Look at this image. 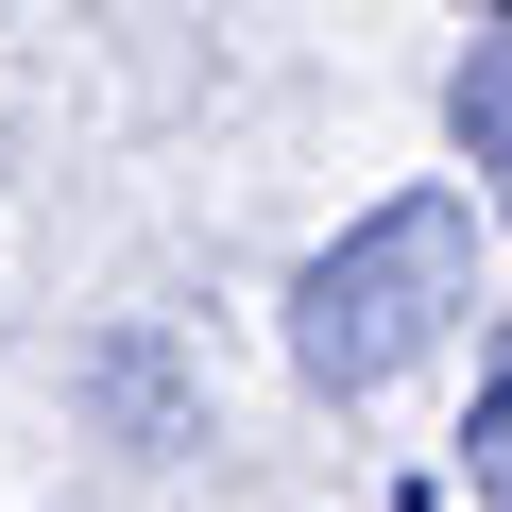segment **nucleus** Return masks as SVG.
Segmentation results:
<instances>
[{"instance_id":"1","label":"nucleus","mask_w":512,"mask_h":512,"mask_svg":"<svg viewBox=\"0 0 512 512\" xmlns=\"http://www.w3.org/2000/svg\"><path fill=\"white\" fill-rule=\"evenodd\" d=\"M478 308V205L461 188H393L376 222H342L291 291V376L308 393H393L444 325Z\"/></svg>"},{"instance_id":"2","label":"nucleus","mask_w":512,"mask_h":512,"mask_svg":"<svg viewBox=\"0 0 512 512\" xmlns=\"http://www.w3.org/2000/svg\"><path fill=\"white\" fill-rule=\"evenodd\" d=\"M461 154L495 171V222H512V35H495V52L461 69Z\"/></svg>"},{"instance_id":"3","label":"nucleus","mask_w":512,"mask_h":512,"mask_svg":"<svg viewBox=\"0 0 512 512\" xmlns=\"http://www.w3.org/2000/svg\"><path fill=\"white\" fill-rule=\"evenodd\" d=\"M461 478H478V512H512V359L478 376V427H461Z\"/></svg>"}]
</instances>
